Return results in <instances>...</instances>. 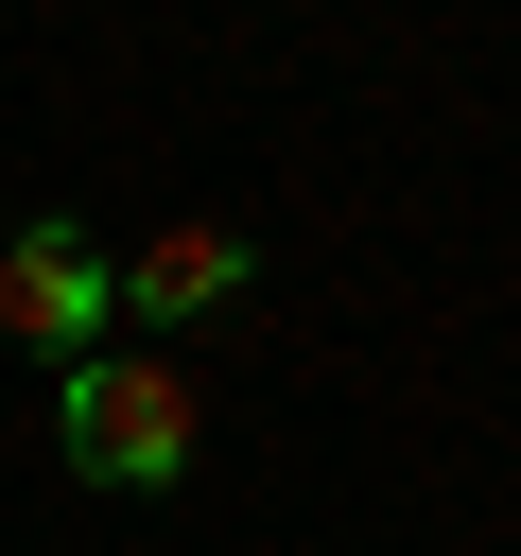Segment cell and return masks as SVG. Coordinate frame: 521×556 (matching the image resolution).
I'll use <instances>...</instances> for the list:
<instances>
[{
    "mask_svg": "<svg viewBox=\"0 0 521 556\" xmlns=\"http://www.w3.org/2000/svg\"><path fill=\"white\" fill-rule=\"evenodd\" d=\"M52 434H69L87 486H174V469H191V382H174L156 348H87L69 400H52Z\"/></svg>",
    "mask_w": 521,
    "mask_h": 556,
    "instance_id": "cell-1",
    "label": "cell"
},
{
    "mask_svg": "<svg viewBox=\"0 0 521 556\" xmlns=\"http://www.w3.org/2000/svg\"><path fill=\"white\" fill-rule=\"evenodd\" d=\"M104 313H122V261H104L69 208H35V226L0 243V330H17L35 365H87V348H104Z\"/></svg>",
    "mask_w": 521,
    "mask_h": 556,
    "instance_id": "cell-2",
    "label": "cell"
},
{
    "mask_svg": "<svg viewBox=\"0 0 521 556\" xmlns=\"http://www.w3.org/2000/svg\"><path fill=\"white\" fill-rule=\"evenodd\" d=\"M243 278H260L243 226H156V243L122 261V313H139V330H208V313H243Z\"/></svg>",
    "mask_w": 521,
    "mask_h": 556,
    "instance_id": "cell-3",
    "label": "cell"
}]
</instances>
